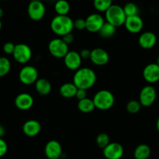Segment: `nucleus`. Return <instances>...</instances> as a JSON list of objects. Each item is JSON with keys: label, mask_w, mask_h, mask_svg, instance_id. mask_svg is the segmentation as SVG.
Wrapping results in <instances>:
<instances>
[{"label": "nucleus", "mask_w": 159, "mask_h": 159, "mask_svg": "<svg viewBox=\"0 0 159 159\" xmlns=\"http://www.w3.org/2000/svg\"><path fill=\"white\" fill-rule=\"evenodd\" d=\"M97 76L92 69L83 67L76 70L73 78V83L80 89L88 91L92 88L96 83Z\"/></svg>", "instance_id": "obj_1"}, {"label": "nucleus", "mask_w": 159, "mask_h": 159, "mask_svg": "<svg viewBox=\"0 0 159 159\" xmlns=\"http://www.w3.org/2000/svg\"><path fill=\"white\" fill-rule=\"evenodd\" d=\"M51 30L59 36H64L73 30V20L68 15H56L51 21Z\"/></svg>", "instance_id": "obj_2"}, {"label": "nucleus", "mask_w": 159, "mask_h": 159, "mask_svg": "<svg viewBox=\"0 0 159 159\" xmlns=\"http://www.w3.org/2000/svg\"><path fill=\"white\" fill-rule=\"evenodd\" d=\"M106 22L109 23L116 27L124 25L126 16L122 7L119 5H111L105 12Z\"/></svg>", "instance_id": "obj_3"}, {"label": "nucleus", "mask_w": 159, "mask_h": 159, "mask_svg": "<svg viewBox=\"0 0 159 159\" xmlns=\"http://www.w3.org/2000/svg\"><path fill=\"white\" fill-rule=\"evenodd\" d=\"M93 102L95 108L99 110H108L114 105L115 97L111 91L108 90L98 91L93 98Z\"/></svg>", "instance_id": "obj_4"}, {"label": "nucleus", "mask_w": 159, "mask_h": 159, "mask_svg": "<svg viewBox=\"0 0 159 159\" xmlns=\"http://www.w3.org/2000/svg\"><path fill=\"white\" fill-rule=\"evenodd\" d=\"M48 51L55 58L61 59L65 57L69 52V45L62 38H54L48 44Z\"/></svg>", "instance_id": "obj_5"}, {"label": "nucleus", "mask_w": 159, "mask_h": 159, "mask_svg": "<svg viewBox=\"0 0 159 159\" xmlns=\"http://www.w3.org/2000/svg\"><path fill=\"white\" fill-rule=\"evenodd\" d=\"M46 9L42 1H30L27 7V14L34 21H39L43 19Z\"/></svg>", "instance_id": "obj_6"}, {"label": "nucleus", "mask_w": 159, "mask_h": 159, "mask_svg": "<svg viewBox=\"0 0 159 159\" xmlns=\"http://www.w3.org/2000/svg\"><path fill=\"white\" fill-rule=\"evenodd\" d=\"M13 56L15 60L20 64L27 63L31 59L32 51L30 46L24 43L16 45Z\"/></svg>", "instance_id": "obj_7"}, {"label": "nucleus", "mask_w": 159, "mask_h": 159, "mask_svg": "<svg viewBox=\"0 0 159 159\" xmlns=\"http://www.w3.org/2000/svg\"><path fill=\"white\" fill-rule=\"evenodd\" d=\"M19 79L23 84L30 85L35 84L38 79V72L33 66H25L19 73Z\"/></svg>", "instance_id": "obj_8"}, {"label": "nucleus", "mask_w": 159, "mask_h": 159, "mask_svg": "<svg viewBox=\"0 0 159 159\" xmlns=\"http://www.w3.org/2000/svg\"><path fill=\"white\" fill-rule=\"evenodd\" d=\"M157 93L154 87L151 85L143 87L140 92L139 95V102H140L142 106L149 107L154 104L155 102Z\"/></svg>", "instance_id": "obj_9"}, {"label": "nucleus", "mask_w": 159, "mask_h": 159, "mask_svg": "<svg viewBox=\"0 0 159 159\" xmlns=\"http://www.w3.org/2000/svg\"><path fill=\"white\" fill-rule=\"evenodd\" d=\"M86 30L91 33H98L103 24L104 17L99 13H92L86 18Z\"/></svg>", "instance_id": "obj_10"}, {"label": "nucleus", "mask_w": 159, "mask_h": 159, "mask_svg": "<svg viewBox=\"0 0 159 159\" xmlns=\"http://www.w3.org/2000/svg\"><path fill=\"white\" fill-rule=\"evenodd\" d=\"M124 154L123 147L117 142H110L103 149V154L106 159H120Z\"/></svg>", "instance_id": "obj_11"}, {"label": "nucleus", "mask_w": 159, "mask_h": 159, "mask_svg": "<svg viewBox=\"0 0 159 159\" xmlns=\"http://www.w3.org/2000/svg\"><path fill=\"white\" fill-rule=\"evenodd\" d=\"M45 154L48 159L61 158L62 155V145L57 140H49L45 147Z\"/></svg>", "instance_id": "obj_12"}, {"label": "nucleus", "mask_w": 159, "mask_h": 159, "mask_svg": "<svg viewBox=\"0 0 159 159\" xmlns=\"http://www.w3.org/2000/svg\"><path fill=\"white\" fill-rule=\"evenodd\" d=\"M63 59L66 67L70 70L76 71L81 66L82 58L80 53L76 51H69Z\"/></svg>", "instance_id": "obj_13"}, {"label": "nucleus", "mask_w": 159, "mask_h": 159, "mask_svg": "<svg viewBox=\"0 0 159 159\" xmlns=\"http://www.w3.org/2000/svg\"><path fill=\"white\" fill-rule=\"evenodd\" d=\"M124 26L129 33L137 34L141 31L143 29V21L139 15L126 16Z\"/></svg>", "instance_id": "obj_14"}, {"label": "nucleus", "mask_w": 159, "mask_h": 159, "mask_svg": "<svg viewBox=\"0 0 159 159\" xmlns=\"http://www.w3.org/2000/svg\"><path fill=\"white\" fill-rule=\"evenodd\" d=\"M143 79L149 84H154L159 80V66L157 63H150L143 70Z\"/></svg>", "instance_id": "obj_15"}, {"label": "nucleus", "mask_w": 159, "mask_h": 159, "mask_svg": "<svg viewBox=\"0 0 159 159\" xmlns=\"http://www.w3.org/2000/svg\"><path fill=\"white\" fill-rule=\"evenodd\" d=\"M91 62L96 66H105L109 61V55L102 48H95L91 51Z\"/></svg>", "instance_id": "obj_16"}, {"label": "nucleus", "mask_w": 159, "mask_h": 159, "mask_svg": "<svg viewBox=\"0 0 159 159\" xmlns=\"http://www.w3.org/2000/svg\"><path fill=\"white\" fill-rule=\"evenodd\" d=\"M34 101L33 97L30 95L28 93H21L19 94L16 97L14 101L15 106L20 110H28L31 108V107L34 105Z\"/></svg>", "instance_id": "obj_17"}, {"label": "nucleus", "mask_w": 159, "mask_h": 159, "mask_svg": "<svg viewBox=\"0 0 159 159\" xmlns=\"http://www.w3.org/2000/svg\"><path fill=\"white\" fill-rule=\"evenodd\" d=\"M138 43L143 49H151L157 43V36L151 31H145L139 37Z\"/></svg>", "instance_id": "obj_18"}, {"label": "nucleus", "mask_w": 159, "mask_h": 159, "mask_svg": "<svg viewBox=\"0 0 159 159\" xmlns=\"http://www.w3.org/2000/svg\"><path fill=\"white\" fill-rule=\"evenodd\" d=\"M42 129L41 123L35 119H30L24 123L23 132L27 137H34L38 135Z\"/></svg>", "instance_id": "obj_19"}, {"label": "nucleus", "mask_w": 159, "mask_h": 159, "mask_svg": "<svg viewBox=\"0 0 159 159\" xmlns=\"http://www.w3.org/2000/svg\"><path fill=\"white\" fill-rule=\"evenodd\" d=\"M37 92L41 95H48L52 91V84L45 78H39L34 84Z\"/></svg>", "instance_id": "obj_20"}, {"label": "nucleus", "mask_w": 159, "mask_h": 159, "mask_svg": "<svg viewBox=\"0 0 159 159\" xmlns=\"http://www.w3.org/2000/svg\"><path fill=\"white\" fill-rule=\"evenodd\" d=\"M78 88L73 83L63 84L59 88V94L65 98H71L76 96Z\"/></svg>", "instance_id": "obj_21"}, {"label": "nucleus", "mask_w": 159, "mask_h": 159, "mask_svg": "<svg viewBox=\"0 0 159 159\" xmlns=\"http://www.w3.org/2000/svg\"><path fill=\"white\" fill-rule=\"evenodd\" d=\"M151 148L148 144L141 143L135 148L134 156L135 159H148L151 155Z\"/></svg>", "instance_id": "obj_22"}, {"label": "nucleus", "mask_w": 159, "mask_h": 159, "mask_svg": "<svg viewBox=\"0 0 159 159\" xmlns=\"http://www.w3.org/2000/svg\"><path fill=\"white\" fill-rule=\"evenodd\" d=\"M77 108L80 111L83 113H90L94 111L95 108L93 100L91 98H86L84 99L78 101Z\"/></svg>", "instance_id": "obj_23"}, {"label": "nucleus", "mask_w": 159, "mask_h": 159, "mask_svg": "<svg viewBox=\"0 0 159 159\" xmlns=\"http://www.w3.org/2000/svg\"><path fill=\"white\" fill-rule=\"evenodd\" d=\"M54 9L57 15H67L70 10V5L66 0H57Z\"/></svg>", "instance_id": "obj_24"}, {"label": "nucleus", "mask_w": 159, "mask_h": 159, "mask_svg": "<svg viewBox=\"0 0 159 159\" xmlns=\"http://www.w3.org/2000/svg\"><path fill=\"white\" fill-rule=\"evenodd\" d=\"M116 27L111 25L108 22H105L103 26L102 27L101 30H99V34L103 38H109L112 37L116 34Z\"/></svg>", "instance_id": "obj_25"}, {"label": "nucleus", "mask_w": 159, "mask_h": 159, "mask_svg": "<svg viewBox=\"0 0 159 159\" xmlns=\"http://www.w3.org/2000/svg\"><path fill=\"white\" fill-rule=\"evenodd\" d=\"M112 5V0H94V7L97 11L104 13Z\"/></svg>", "instance_id": "obj_26"}, {"label": "nucleus", "mask_w": 159, "mask_h": 159, "mask_svg": "<svg viewBox=\"0 0 159 159\" xmlns=\"http://www.w3.org/2000/svg\"><path fill=\"white\" fill-rule=\"evenodd\" d=\"M11 69V62L7 57H0V77L5 76Z\"/></svg>", "instance_id": "obj_27"}, {"label": "nucleus", "mask_w": 159, "mask_h": 159, "mask_svg": "<svg viewBox=\"0 0 159 159\" xmlns=\"http://www.w3.org/2000/svg\"><path fill=\"white\" fill-rule=\"evenodd\" d=\"M123 8L126 16H135V15H138V13H139L138 7H137L135 3H134V2H128V3H126Z\"/></svg>", "instance_id": "obj_28"}, {"label": "nucleus", "mask_w": 159, "mask_h": 159, "mask_svg": "<svg viewBox=\"0 0 159 159\" xmlns=\"http://www.w3.org/2000/svg\"><path fill=\"white\" fill-rule=\"evenodd\" d=\"M110 143V138L108 135L105 133L99 134L96 137V143L98 148L104 149L106 146H108Z\"/></svg>", "instance_id": "obj_29"}, {"label": "nucleus", "mask_w": 159, "mask_h": 159, "mask_svg": "<svg viewBox=\"0 0 159 159\" xmlns=\"http://www.w3.org/2000/svg\"><path fill=\"white\" fill-rule=\"evenodd\" d=\"M141 106V104L139 101L131 100L126 105V111L131 114H136V113L139 112Z\"/></svg>", "instance_id": "obj_30"}, {"label": "nucleus", "mask_w": 159, "mask_h": 159, "mask_svg": "<svg viewBox=\"0 0 159 159\" xmlns=\"http://www.w3.org/2000/svg\"><path fill=\"white\" fill-rule=\"evenodd\" d=\"M73 28L78 30H83L86 29V20L82 18H78L73 21Z\"/></svg>", "instance_id": "obj_31"}, {"label": "nucleus", "mask_w": 159, "mask_h": 159, "mask_svg": "<svg viewBox=\"0 0 159 159\" xmlns=\"http://www.w3.org/2000/svg\"><path fill=\"white\" fill-rule=\"evenodd\" d=\"M15 46H16V45H14V44L12 43V42H7L6 44H4L2 49H3V52L6 54L13 55L15 49Z\"/></svg>", "instance_id": "obj_32"}, {"label": "nucleus", "mask_w": 159, "mask_h": 159, "mask_svg": "<svg viewBox=\"0 0 159 159\" xmlns=\"http://www.w3.org/2000/svg\"><path fill=\"white\" fill-rule=\"evenodd\" d=\"M8 151V145L2 138H0V157H3Z\"/></svg>", "instance_id": "obj_33"}, {"label": "nucleus", "mask_w": 159, "mask_h": 159, "mask_svg": "<svg viewBox=\"0 0 159 159\" xmlns=\"http://www.w3.org/2000/svg\"><path fill=\"white\" fill-rule=\"evenodd\" d=\"M87 94H87V90L80 89V88H78L75 97L76 98V99H77L78 101H80V100H82V99L86 98Z\"/></svg>", "instance_id": "obj_34"}, {"label": "nucleus", "mask_w": 159, "mask_h": 159, "mask_svg": "<svg viewBox=\"0 0 159 159\" xmlns=\"http://www.w3.org/2000/svg\"><path fill=\"white\" fill-rule=\"evenodd\" d=\"M62 39L63 40V42H65L66 44H67V45H69L74 41V35H73L71 32V33H69L67 34L62 36Z\"/></svg>", "instance_id": "obj_35"}, {"label": "nucleus", "mask_w": 159, "mask_h": 159, "mask_svg": "<svg viewBox=\"0 0 159 159\" xmlns=\"http://www.w3.org/2000/svg\"><path fill=\"white\" fill-rule=\"evenodd\" d=\"M91 51H90L89 49H84L81 50V52H80V57L82 58V59H88L91 57Z\"/></svg>", "instance_id": "obj_36"}, {"label": "nucleus", "mask_w": 159, "mask_h": 159, "mask_svg": "<svg viewBox=\"0 0 159 159\" xmlns=\"http://www.w3.org/2000/svg\"><path fill=\"white\" fill-rule=\"evenodd\" d=\"M6 134V129L2 125L0 124V138H2Z\"/></svg>", "instance_id": "obj_37"}, {"label": "nucleus", "mask_w": 159, "mask_h": 159, "mask_svg": "<svg viewBox=\"0 0 159 159\" xmlns=\"http://www.w3.org/2000/svg\"><path fill=\"white\" fill-rule=\"evenodd\" d=\"M156 128H157V132L159 133V117H158V119H157V123H156Z\"/></svg>", "instance_id": "obj_38"}, {"label": "nucleus", "mask_w": 159, "mask_h": 159, "mask_svg": "<svg viewBox=\"0 0 159 159\" xmlns=\"http://www.w3.org/2000/svg\"><path fill=\"white\" fill-rule=\"evenodd\" d=\"M2 16H3V10L0 7V20L2 17Z\"/></svg>", "instance_id": "obj_39"}, {"label": "nucleus", "mask_w": 159, "mask_h": 159, "mask_svg": "<svg viewBox=\"0 0 159 159\" xmlns=\"http://www.w3.org/2000/svg\"><path fill=\"white\" fill-rule=\"evenodd\" d=\"M156 63H157V65H158V66H159V56H157V62H156Z\"/></svg>", "instance_id": "obj_40"}, {"label": "nucleus", "mask_w": 159, "mask_h": 159, "mask_svg": "<svg viewBox=\"0 0 159 159\" xmlns=\"http://www.w3.org/2000/svg\"><path fill=\"white\" fill-rule=\"evenodd\" d=\"M1 29H2V22L0 20V30H1Z\"/></svg>", "instance_id": "obj_41"}, {"label": "nucleus", "mask_w": 159, "mask_h": 159, "mask_svg": "<svg viewBox=\"0 0 159 159\" xmlns=\"http://www.w3.org/2000/svg\"><path fill=\"white\" fill-rule=\"evenodd\" d=\"M30 1H42V0H30Z\"/></svg>", "instance_id": "obj_42"}, {"label": "nucleus", "mask_w": 159, "mask_h": 159, "mask_svg": "<svg viewBox=\"0 0 159 159\" xmlns=\"http://www.w3.org/2000/svg\"><path fill=\"white\" fill-rule=\"evenodd\" d=\"M49 1H55V0H49ZM56 1H57V0H56Z\"/></svg>", "instance_id": "obj_43"}, {"label": "nucleus", "mask_w": 159, "mask_h": 159, "mask_svg": "<svg viewBox=\"0 0 159 159\" xmlns=\"http://www.w3.org/2000/svg\"><path fill=\"white\" fill-rule=\"evenodd\" d=\"M0 1H3V0H0Z\"/></svg>", "instance_id": "obj_44"}, {"label": "nucleus", "mask_w": 159, "mask_h": 159, "mask_svg": "<svg viewBox=\"0 0 159 159\" xmlns=\"http://www.w3.org/2000/svg\"><path fill=\"white\" fill-rule=\"evenodd\" d=\"M59 159H61V158H59Z\"/></svg>", "instance_id": "obj_45"}]
</instances>
